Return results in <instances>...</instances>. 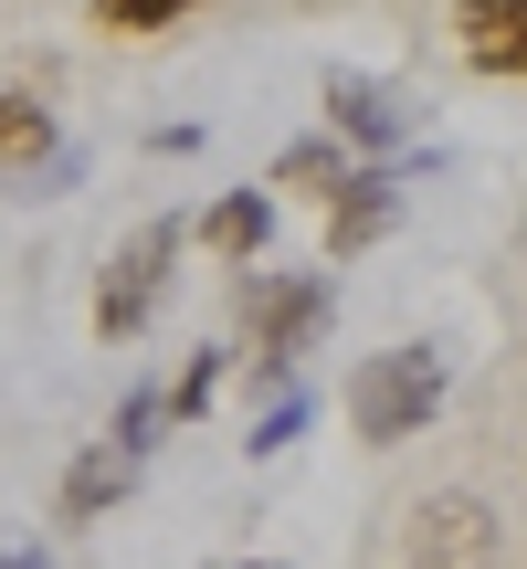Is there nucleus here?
<instances>
[{
  "label": "nucleus",
  "instance_id": "1",
  "mask_svg": "<svg viewBox=\"0 0 527 569\" xmlns=\"http://www.w3.org/2000/svg\"><path fill=\"white\" fill-rule=\"evenodd\" d=\"M432 411H444V359H432V348H380V359L348 380V422H359L369 443H401Z\"/></svg>",
  "mask_w": 527,
  "mask_h": 569
},
{
  "label": "nucleus",
  "instance_id": "2",
  "mask_svg": "<svg viewBox=\"0 0 527 569\" xmlns=\"http://www.w3.org/2000/svg\"><path fill=\"white\" fill-rule=\"evenodd\" d=\"M327 317H338V284L327 274H253L243 284V338H253L264 380H285V359H296Z\"/></svg>",
  "mask_w": 527,
  "mask_h": 569
},
{
  "label": "nucleus",
  "instance_id": "3",
  "mask_svg": "<svg viewBox=\"0 0 527 569\" xmlns=\"http://www.w3.org/2000/svg\"><path fill=\"white\" fill-rule=\"evenodd\" d=\"M169 264H180V222H138L117 243V264H106V284H96V327H106V338H138V327H148Z\"/></svg>",
  "mask_w": 527,
  "mask_h": 569
},
{
  "label": "nucleus",
  "instance_id": "4",
  "mask_svg": "<svg viewBox=\"0 0 527 569\" xmlns=\"http://www.w3.org/2000/svg\"><path fill=\"white\" fill-rule=\"evenodd\" d=\"M411 569H496V507L486 496H432V507H411Z\"/></svg>",
  "mask_w": 527,
  "mask_h": 569
},
{
  "label": "nucleus",
  "instance_id": "5",
  "mask_svg": "<svg viewBox=\"0 0 527 569\" xmlns=\"http://www.w3.org/2000/svg\"><path fill=\"white\" fill-rule=\"evenodd\" d=\"M390 222H401V169H390V159L348 169V180L327 190V264H338V253H359V243H380Z\"/></svg>",
  "mask_w": 527,
  "mask_h": 569
},
{
  "label": "nucleus",
  "instance_id": "6",
  "mask_svg": "<svg viewBox=\"0 0 527 569\" xmlns=\"http://www.w3.org/2000/svg\"><path fill=\"white\" fill-rule=\"evenodd\" d=\"M138 465H148V453H138V443H117V432H106V443H84L74 465H63V486H53V517H63V528L106 517L127 486H138Z\"/></svg>",
  "mask_w": 527,
  "mask_h": 569
},
{
  "label": "nucleus",
  "instance_id": "7",
  "mask_svg": "<svg viewBox=\"0 0 527 569\" xmlns=\"http://www.w3.org/2000/svg\"><path fill=\"white\" fill-rule=\"evenodd\" d=\"M327 138L338 148H401L411 138V106L390 84H327Z\"/></svg>",
  "mask_w": 527,
  "mask_h": 569
},
{
  "label": "nucleus",
  "instance_id": "8",
  "mask_svg": "<svg viewBox=\"0 0 527 569\" xmlns=\"http://www.w3.org/2000/svg\"><path fill=\"white\" fill-rule=\"evenodd\" d=\"M454 32L486 74H527V0H454Z\"/></svg>",
  "mask_w": 527,
  "mask_h": 569
},
{
  "label": "nucleus",
  "instance_id": "9",
  "mask_svg": "<svg viewBox=\"0 0 527 569\" xmlns=\"http://www.w3.org/2000/svg\"><path fill=\"white\" fill-rule=\"evenodd\" d=\"M201 243H211V253H232V264H253V253L275 243V201H253V190L211 201V211H201Z\"/></svg>",
  "mask_w": 527,
  "mask_h": 569
},
{
  "label": "nucleus",
  "instance_id": "10",
  "mask_svg": "<svg viewBox=\"0 0 527 569\" xmlns=\"http://www.w3.org/2000/svg\"><path fill=\"white\" fill-rule=\"evenodd\" d=\"M21 169H53V117L32 96H0V180H21Z\"/></svg>",
  "mask_w": 527,
  "mask_h": 569
},
{
  "label": "nucleus",
  "instance_id": "11",
  "mask_svg": "<svg viewBox=\"0 0 527 569\" xmlns=\"http://www.w3.org/2000/svg\"><path fill=\"white\" fill-rule=\"evenodd\" d=\"M275 180H285V190H317V201H327V190L348 180V148H338V138H296V148L275 159Z\"/></svg>",
  "mask_w": 527,
  "mask_h": 569
},
{
  "label": "nucleus",
  "instance_id": "12",
  "mask_svg": "<svg viewBox=\"0 0 527 569\" xmlns=\"http://www.w3.org/2000/svg\"><path fill=\"white\" fill-rule=\"evenodd\" d=\"M96 11H106V32H169L190 0H96Z\"/></svg>",
  "mask_w": 527,
  "mask_h": 569
},
{
  "label": "nucleus",
  "instance_id": "13",
  "mask_svg": "<svg viewBox=\"0 0 527 569\" xmlns=\"http://www.w3.org/2000/svg\"><path fill=\"white\" fill-rule=\"evenodd\" d=\"M296 432H306V390H285V401L264 411V422L243 432V443H253V453H285V443H296Z\"/></svg>",
  "mask_w": 527,
  "mask_h": 569
},
{
  "label": "nucleus",
  "instance_id": "14",
  "mask_svg": "<svg viewBox=\"0 0 527 569\" xmlns=\"http://www.w3.org/2000/svg\"><path fill=\"white\" fill-rule=\"evenodd\" d=\"M211 380H222V348H201V359H190V380H180V390H169V411H180V422H190V411H201V401H211Z\"/></svg>",
  "mask_w": 527,
  "mask_h": 569
},
{
  "label": "nucleus",
  "instance_id": "15",
  "mask_svg": "<svg viewBox=\"0 0 527 569\" xmlns=\"http://www.w3.org/2000/svg\"><path fill=\"white\" fill-rule=\"evenodd\" d=\"M0 569H53V559H42L32 538H0Z\"/></svg>",
  "mask_w": 527,
  "mask_h": 569
},
{
  "label": "nucleus",
  "instance_id": "16",
  "mask_svg": "<svg viewBox=\"0 0 527 569\" xmlns=\"http://www.w3.org/2000/svg\"><path fill=\"white\" fill-rule=\"evenodd\" d=\"M211 569H275V559H211Z\"/></svg>",
  "mask_w": 527,
  "mask_h": 569
}]
</instances>
